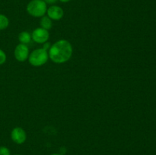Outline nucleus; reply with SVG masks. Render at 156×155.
Listing matches in <instances>:
<instances>
[{"instance_id":"obj_1","label":"nucleus","mask_w":156,"mask_h":155,"mask_svg":"<svg viewBox=\"0 0 156 155\" xmlns=\"http://www.w3.org/2000/svg\"><path fill=\"white\" fill-rule=\"evenodd\" d=\"M73 47L71 43L66 40H60L50 46L49 57L55 63H64L71 58Z\"/></svg>"},{"instance_id":"obj_2","label":"nucleus","mask_w":156,"mask_h":155,"mask_svg":"<svg viewBox=\"0 0 156 155\" xmlns=\"http://www.w3.org/2000/svg\"><path fill=\"white\" fill-rule=\"evenodd\" d=\"M47 11V3L44 0H31L27 5V13L36 18L44 16Z\"/></svg>"},{"instance_id":"obj_3","label":"nucleus","mask_w":156,"mask_h":155,"mask_svg":"<svg viewBox=\"0 0 156 155\" xmlns=\"http://www.w3.org/2000/svg\"><path fill=\"white\" fill-rule=\"evenodd\" d=\"M49 55L47 50L44 49H37L34 50L28 57L29 62L33 66H41L47 62Z\"/></svg>"},{"instance_id":"obj_4","label":"nucleus","mask_w":156,"mask_h":155,"mask_svg":"<svg viewBox=\"0 0 156 155\" xmlns=\"http://www.w3.org/2000/svg\"><path fill=\"white\" fill-rule=\"evenodd\" d=\"M49 36H50V34H49L48 30H45L42 27L35 29L31 34L32 39L37 43H44L47 42Z\"/></svg>"},{"instance_id":"obj_5","label":"nucleus","mask_w":156,"mask_h":155,"mask_svg":"<svg viewBox=\"0 0 156 155\" xmlns=\"http://www.w3.org/2000/svg\"><path fill=\"white\" fill-rule=\"evenodd\" d=\"M14 54H15V57L17 60L19 62H24L29 57L28 47L25 44H19L15 47Z\"/></svg>"},{"instance_id":"obj_6","label":"nucleus","mask_w":156,"mask_h":155,"mask_svg":"<svg viewBox=\"0 0 156 155\" xmlns=\"http://www.w3.org/2000/svg\"><path fill=\"white\" fill-rule=\"evenodd\" d=\"M11 138L17 144H21L24 143L27 138L25 131L20 127H16L12 129L11 132Z\"/></svg>"},{"instance_id":"obj_7","label":"nucleus","mask_w":156,"mask_h":155,"mask_svg":"<svg viewBox=\"0 0 156 155\" xmlns=\"http://www.w3.org/2000/svg\"><path fill=\"white\" fill-rule=\"evenodd\" d=\"M47 16L51 20L58 21L63 17L64 12L62 8L57 5H52L47 9Z\"/></svg>"},{"instance_id":"obj_8","label":"nucleus","mask_w":156,"mask_h":155,"mask_svg":"<svg viewBox=\"0 0 156 155\" xmlns=\"http://www.w3.org/2000/svg\"><path fill=\"white\" fill-rule=\"evenodd\" d=\"M40 24H41L42 28L47 30L51 29L52 26H53V23H52L51 19H50L48 16H43L42 18H41Z\"/></svg>"},{"instance_id":"obj_9","label":"nucleus","mask_w":156,"mask_h":155,"mask_svg":"<svg viewBox=\"0 0 156 155\" xmlns=\"http://www.w3.org/2000/svg\"><path fill=\"white\" fill-rule=\"evenodd\" d=\"M30 39H31V35L27 31H23L21 32L18 35V40L21 42V43L22 44H27L29 43L30 41Z\"/></svg>"},{"instance_id":"obj_10","label":"nucleus","mask_w":156,"mask_h":155,"mask_svg":"<svg viewBox=\"0 0 156 155\" xmlns=\"http://www.w3.org/2000/svg\"><path fill=\"white\" fill-rule=\"evenodd\" d=\"M9 24V18L5 15L0 14V30H3L8 27Z\"/></svg>"},{"instance_id":"obj_11","label":"nucleus","mask_w":156,"mask_h":155,"mask_svg":"<svg viewBox=\"0 0 156 155\" xmlns=\"http://www.w3.org/2000/svg\"><path fill=\"white\" fill-rule=\"evenodd\" d=\"M0 155H11V151L7 147L1 146L0 147Z\"/></svg>"},{"instance_id":"obj_12","label":"nucleus","mask_w":156,"mask_h":155,"mask_svg":"<svg viewBox=\"0 0 156 155\" xmlns=\"http://www.w3.org/2000/svg\"><path fill=\"white\" fill-rule=\"evenodd\" d=\"M6 61V54L3 50H0V65H2Z\"/></svg>"},{"instance_id":"obj_13","label":"nucleus","mask_w":156,"mask_h":155,"mask_svg":"<svg viewBox=\"0 0 156 155\" xmlns=\"http://www.w3.org/2000/svg\"><path fill=\"white\" fill-rule=\"evenodd\" d=\"M49 48H50V43H47V42L44 43V46H43V49H44V50H47Z\"/></svg>"},{"instance_id":"obj_14","label":"nucleus","mask_w":156,"mask_h":155,"mask_svg":"<svg viewBox=\"0 0 156 155\" xmlns=\"http://www.w3.org/2000/svg\"><path fill=\"white\" fill-rule=\"evenodd\" d=\"M47 4H53V3L56 2L57 0H44Z\"/></svg>"},{"instance_id":"obj_15","label":"nucleus","mask_w":156,"mask_h":155,"mask_svg":"<svg viewBox=\"0 0 156 155\" xmlns=\"http://www.w3.org/2000/svg\"><path fill=\"white\" fill-rule=\"evenodd\" d=\"M59 1H60L61 2L66 3V2H69V1H71V0H59Z\"/></svg>"},{"instance_id":"obj_16","label":"nucleus","mask_w":156,"mask_h":155,"mask_svg":"<svg viewBox=\"0 0 156 155\" xmlns=\"http://www.w3.org/2000/svg\"><path fill=\"white\" fill-rule=\"evenodd\" d=\"M51 155H61V154H59V153H53V154H51Z\"/></svg>"},{"instance_id":"obj_17","label":"nucleus","mask_w":156,"mask_h":155,"mask_svg":"<svg viewBox=\"0 0 156 155\" xmlns=\"http://www.w3.org/2000/svg\"><path fill=\"white\" fill-rule=\"evenodd\" d=\"M15 155H20V154H15Z\"/></svg>"}]
</instances>
